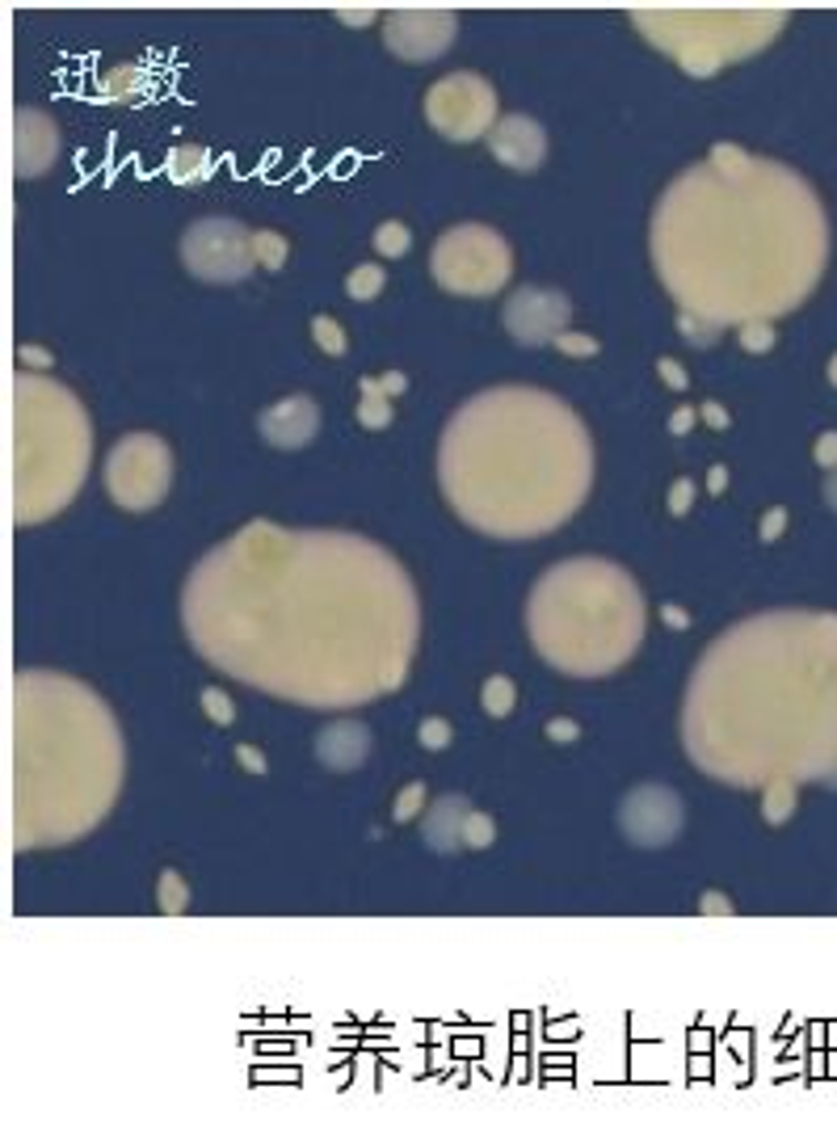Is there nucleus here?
Here are the masks:
<instances>
[{"instance_id": "nucleus-49", "label": "nucleus", "mask_w": 837, "mask_h": 1140, "mask_svg": "<svg viewBox=\"0 0 837 1140\" xmlns=\"http://www.w3.org/2000/svg\"><path fill=\"white\" fill-rule=\"evenodd\" d=\"M728 485V476H724V467H712V493H720V488Z\"/></svg>"}, {"instance_id": "nucleus-10", "label": "nucleus", "mask_w": 837, "mask_h": 1140, "mask_svg": "<svg viewBox=\"0 0 837 1140\" xmlns=\"http://www.w3.org/2000/svg\"><path fill=\"white\" fill-rule=\"evenodd\" d=\"M173 485V455L156 434H126L105 459V493L131 514H147Z\"/></svg>"}, {"instance_id": "nucleus-17", "label": "nucleus", "mask_w": 837, "mask_h": 1140, "mask_svg": "<svg viewBox=\"0 0 837 1140\" xmlns=\"http://www.w3.org/2000/svg\"><path fill=\"white\" fill-rule=\"evenodd\" d=\"M320 429V408H316L312 396H282L273 401L270 408H261L257 417V434L273 446V450H299L308 446Z\"/></svg>"}, {"instance_id": "nucleus-21", "label": "nucleus", "mask_w": 837, "mask_h": 1140, "mask_svg": "<svg viewBox=\"0 0 837 1140\" xmlns=\"http://www.w3.org/2000/svg\"><path fill=\"white\" fill-rule=\"evenodd\" d=\"M210 169H215V165H210L207 148L186 144V148L168 152V177H173V182H182V186H198V182H207Z\"/></svg>"}, {"instance_id": "nucleus-31", "label": "nucleus", "mask_w": 837, "mask_h": 1140, "mask_svg": "<svg viewBox=\"0 0 837 1140\" xmlns=\"http://www.w3.org/2000/svg\"><path fill=\"white\" fill-rule=\"evenodd\" d=\"M161 909L165 913H186V884L177 871H165L161 875Z\"/></svg>"}, {"instance_id": "nucleus-26", "label": "nucleus", "mask_w": 837, "mask_h": 1140, "mask_svg": "<svg viewBox=\"0 0 837 1140\" xmlns=\"http://www.w3.org/2000/svg\"><path fill=\"white\" fill-rule=\"evenodd\" d=\"M252 249H257V266H261V270H282L287 257H291L287 240L278 232H257L252 236Z\"/></svg>"}, {"instance_id": "nucleus-52", "label": "nucleus", "mask_w": 837, "mask_h": 1140, "mask_svg": "<svg viewBox=\"0 0 837 1140\" xmlns=\"http://www.w3.org/2000/svg\"><path fill=\"white\" fill-rule=\"evenodd\" d=\"M829 380H834V383H837V359H834V362H829Z\"/></svg>"}, {"instance_id": "nucleus-19", "label": "nucleus", "mask_w": 837, "mask_h": 1140, "mask_svg": "<svg viewBox=\"0 0 837 1140\" xmlns=\"http://www.w3.org/2000/svg\"><path fill=\"white\" fill-rule=\"evenodd\" d=\"M366 749H371V733L358 719H337L316 737V758L329 770H354V766H362Z\"/></svg>"}, {"instance_id": "nucleus-37", "label": "nucleus", "mask_w": 837, "mask_h": 1140, "mask_svg": "<svg viewBox=\"0 0 837 1140\" xmlns=\"http://www.w3.org/2000/svg\"><path fill=\"white\" fill-rule=\"evenodd\" d=\"M691 506H694V485L691 480H678V485L670 488V509L682 518V514H691Z\"/></svg>"}, {"instance_id": "nucleus-22", "label": "nucleus", "mask_w": 837, "mask_h": 1140, "mask_svg": "<svg viewBox=\"0 0 837 1140\" xmlns=\"http://www.w3.org/2000/svg\"><path fill=\"white\" fill-rule=\"evenodd\" d=\"M97 89H102V97H110V102H131V97H140L147 89V72L140 64H118L105 72Z\"/></svg>"}, {"instance_id": "nucleus-50", "label": "nucleus", "mask_w": 837, "mask_h": 1140, "mask_svg": "<svg viewBox=\"0 0 837 1140\" xmlns=\"http://www.w3.org/2000/svg\"><path fill=\"white\" fill-rule=\"evenodd\" d=\"M778 527H783V514H771V518H766V539H771Z\"/></svg>"}, {"instance_id": "nucleus-47", "label": "nucleus", "mask_w": 837, "mask_h": 1140, "mask_svg": "<svg viewBox=\"0 0 837 1140\" xmlns=\"http://www.w3.org/2000/svg\"><path fill=\"white\" fill-rule=\"evenodd\" d=\"M240 761H245V766H257V770H266V761L257 758V754H252L249 745H240Z\"/></svg>"}, {"instance_id": "nucleus-43", "label": "nucleus", "mask_w": 837, "mask_h": 1140, "mask_svg": "<svg viewBox=\"0 0 837 1140\" xmlns=\"http://www.w3.org/2000/svg\"><path fill=\"white\" fill-rule=\"evenodd\" d=\"M703 417H707V425H715V429H724V425H728V413H724L715 401L703 404Z\"/></svg>"}, {"instance_id": "nucleus-11", "label": "nucleus", "mask_w": 837, "mask_h": 1140, "mask_svg": "<svg viewBox=\"0 0 837 1140\" xmlns=\"http://www.w3.org/2000/svg\"><path fill=\"white\" fill-rule=\"evenodd\" d=\"M252 236L245 224H236L228 215H210V219H198L189 224L186 236H182V261L194 278L203 282H240L257 270V249H252Z\"/></svg>"}, {"instance_id": "nucleus-7", "label": "nucleus", "mask_w": 837, "mask_h": 1140, "mask_svg": "<svg viewBox=\"0 0 837 1140\" xmlns=\"http://www.w3.org/2000/svg\"><path fill=\"white\" fill-rule=\"evenodd\" d=\"M93 429L63 383L18 371L9 380V518H55L89 476Z\"/></svg>"}, {"instance_id": "nucleus-5", "label": "nucleus", "mask_w": 837, "mask_h": 1140, "mask_svg": "<svg viewBox=\"0 0 837 1140\" xmlns=\"http://www.w3.org/2000/svg\"><path fill=\"white\" fill-rule=\"evenodd\" d=\"M123 787V733L102 698L63 674L9 686V842L63 846L89 833Z\"/></svg>"}, {"instance_id": "nucleus-8", "label": "nucleus", "mask_w": 837, "mask_h": 1140, "mask_svg": "<svg viewBox=\"0 0 837 1140\" xmlns=\"http://www.w3.org/2000/svg\"><path fill=\"white\" fill-rule=\"evenodd\" d=\"M631 22L644 39L670 51L691 76H712L733 60H745L787 25V13H750V9H661L636 13Z\"/></svg>"}, {"instance_id": "nucleus-51", "label": "nucleus", "mask_w": 837, "mask_h": 1140, "mask_svg": "<svg viewBox=\"0 0 837 1140\" xmlns=\"http://www.w3.org/2000/svg\"><path fill=\"white\" fill-rule=\"evenodd\" d=\"M665 619H670V623H673V628H686V619H682V614H678V611H673V607H665Z\"/></svg>"}, {"instance_id": "nucleus-48", "label": "nucleus", "mask_w": 837, "mask_h": 1140, "mask_svg": "<svg viewBox=\"0 0 837 1140\" xmlns=\"http://www.w3.org/2000/svg\"><path fill=\"white\" fill-rule=\"evenodd\" d=\"M341 22H350V25H366V22H375V13H341Z\"/></svg>"}, {"instance_id": "nucleus-45", "label": "nucleus", "mask_w": 837, "mask_h": 1140, "mask_svg": "<svg viewBox=\"0 0 837 1140\" xmlns=\"http://www.w3.org/2000/svg\"><path fill=\"white\" fill-rule=\"evenodd\" d=\"M817 459L820 464H834L837 459V434H825V443L817 446Z\"/></svg>"}, {"instance_id": "nucleus-29", "label": "nucleus", "mask_w": 837, "mask_h": 1140, "mask_svg": "<svg viewBox=\"0 0 837 1140\" xmlns=\"http://www.w3.org/2000/svg\"><path fill=\"white\" fill-rule=\"evenodd\" d=\"M762 804H766V821L778 825L792 817V808H796V787H766L762 791Z\"/></svg>"}, {"instance_id": "nucleus-6", "label": "nucleus", "mask_w": 837, "mask_h": 1140, "mask_svg": "<svg viewBox=\"0 0 837 1140\" xmlns=\"http://www.w3.org/2000/svg\"><path fill=\"white\" fill-rule=\"evenodd\" d=\"M535 653L560 674L602 677L628 665L644 640V598L628 569L572 556L535 581L526 598Z\"/></svg>"}, {"instance_id": "nucleus-30", "label": "nucleus", "mask_w": 837, "mask_h": 1140, "mask_svg": "<svg viewBox=\"0 0 837 1140\" xmlns=\"http://www.w3.org/2000/svg\"><path fill=\"white\" fill-rule=\"evenodd\" d=\"M493 817H484V812H467V821H463V846H472V850H484V846H493Z\"/></svg>"}, {"instance_id": "nucleus-16", "label": "nucleus", "mask_w": 837, "mask_h": 1140, "mask_svg": "<svg viewBox=\"0 0 837 1140\" xmlns=\"http://www.w3.org/2000/svg\"><path fill=\"white\" fill-rule=\"evenodd\" d=\"M60 156V127L42 110H13L9 118V160L18 177H39Z\"/></svg>"}, {"instance_id": "nucleus-2", "label": "nucleus", "mask_w": 837, "mask_h": 1140, "mask_svg": "<svg viewBox=\"0 0 837 1140\" xmlns=\"http://www.w3.org/2000/svg\"><path fill=\"white\" fill-rule=\"evenodd\" d=\"M652 261L686 317L712 329L771 324L796 312L825 274L829 219L796 169L715 144L661 194Z\"/></svg>"}, {"instance_id": "nucleus-27", "label": "nucleus", "mask_w": 837, "mask_h": 1140, "mask_svg": "<svg viewBox=\"0 0 837 1140\" xmlns=\"http://www.w3.org/2000/svg\"><path fill=\"white\" fill-rule=\"evenodd\" d=\"M375 249L383 257H404L413 249V232L400 224V219H388V224H379L375 232Z\"/></svg>"}, {"instance_id": "nucleus-23", "label": "nucleus", "mask_w": 837, "mask_h": 1140, "mask_svg": "<svg viewBox=\"0 0 837 1140\" xmlns=\"http://www.w3.org/2000/svg\"><path fill=\"white\" fill-rule=\"evenodd\" d=\"M358 422L366 429H388L392 425V396L379 380H362V401H358Z\"/></svg>"}, {"instance_id": "nucleus-39", "label": "nucleus", "mask_w": 837, "mask_h": 1140, "mask_svg": "<svg viewBox=\"0 0 837 1140\" xmlns=\"http://www.w3.org/2000/svg\"><path fill=\"white\" fill-rule=\"evenodd\" d=\"M657 371H661V380L670 383L673 392H682V387H686V371H682V362L678 359H661L657 362Z\"/></svg>"}, {"instance_id": "nucleus-44", "label": "nucleus", "mask_w": 837, "mask_h": 1140, "mask_svg": "<svg viewBox=\"0 0 837 1140\" xmlns=\"http://www.w3.org/2000/svg\"><path fill=\"white\" fill-rule=\"evenodd\" d=\"M691 425H694V408H678V413L670 417V429H673V434H686Z\"/></svg>"}, {"instance_id": "nucleus-1", "label": "nucleus", "mask_w": 837, "mask_h": 1140, "mask_svg": "<svg viewBox=\"0 0 837 1140\" xmlns=\"http://www.w3.org/2000/svg\"><path fill=\"white\" fill-rule=\"evenodd\" d=\"M182 623L215 670L303 707L392 695L421 635L417 590L392 551L266 518L194 564Z\"/></svg>"}, {"instance_id": "nucleus-25", "label": "nucleus", "mask_w": 837, "mask_h": 1140, "mask_svg": "<svg viewBox=\"0 0 837 1140\" xmlns=\"http://www.w3.org/2000/svg\"><path fill=\"white\" fill-rule=\"evenodd\" d=\"M383 282H388V274H383L379 266H358V270H350V278H345V291H350V299L366 303V299H375L379 291H383Z\"/></svg>"}, {"instance_id": "nucleus-38", "label": "nucleus", "mask_w": 837, "mask_h": 1140, "mask_svg": "<svg viewBox=\"0 0 837 1140\" xmlns=\"http://www.w3.org/2000/svg\"><path fill=\"white\" fill-rule=\"evenodd\" d=\"M678 329H682V333H691V341H694V345H707V341H712V333H715L712 324H703V320L686 317V312H682V317H678Z\"/></svg>"}, {"instance_id": "nucleus-9", "label": "nucleus", "mask_w": 837, "mask_h": 1140, "mask_svg": "<svg viewBox=\"0 0 837 1140\" xmlns=\"http://www.w3.org/2000/svg\"><path fill=\"white\" fill-rule=\"evenodd\" d=\"M430 270H434V282L451 296H497L505 282H509V270H514V253L502 240L497 228L488 224H455L434 240V253H430Z\"/></svg>"}, {"instance_id": "nucleus-33", "label": "nucleus", "mask_w": 837, "mask_h": 1140, "mask_svg": "<svg viewBox=\"0 0 837 1140\" xmlns=\"http://www.w3.org/2000/svg\"><path fill=\"white\" fill-rule=\"evenodd\" d=\"M417 737H421V745H425V749H446V745H451V737H455V733H451V724H446V719L430 716V719H425V724H421V733H417Z\"/></svg>"}, {"instance_id": "nucleus-24", "label": "nucleus", "mask_w": 837, "mask_h": 1140, "mask_svg": "<svg viewBox=\"0 0 837 1140\" xmlns=\"http://www.w3.org/2000/svg\"><path fill=\"white\" fill-rule=\"evenodd\" d=\"M480 703H484V712L488 716H509L514 712V703H518V691H514V682L505 674H497V677H488L484 682V691H480Z\"/></svg>"}, {"instance_id": "nucleus-46", "label": "nucleus", "mask_w": 837, "mask_h": 1140, "mask_svg": "<svg viewBox=\"0 0 837 1140\" xmlns=\"http://www.w3.org/2000/svg\"><path fill=\"white\" fill-rule=\"evenodd\" d=\"M18 359L21 362H39V366H51V354H42V350H21Z\"/></svg>"}, {"instance_id": "nucleus-28", "label": "nucleus", "mask_w": 837, "mask_h": 1140, "mask_svg": "<svg viewBox=\"0 0 837 1140\" xmlns=\"http://www.w3.org/2000/svg\"><path fill=\"white\" fill-rule=\"evenodd\" d=\"M312 338H316V345H320L324 354H333V359H341V354L350 350V341H345V329H341L333 317H316L312 320Z\"/></svg>"}, {"instance_id": "nucleus-14", "label": "nucleus", "mask_w": 837, "mask_h": 1140, "mask_svg": "<svg viewBox=\"0 0 837 1140\" xmlns=\"http://www.w3.org/2000/svg\"><path fill=\"white\" fill-rule=\"evenodd\" d=\"M459 18L446 9H400L383 18V43L396 51L400 60H434L455 43Z\"/></svg>"}, {"instance_id": "nucleus-18", "label": "nucleus", "mask_w": 837, "mask_h": 1140, "mask_svg": "<svg viewBox=\"0 0 837 1140\" xmlns=\"http://www.w3.org/2000/svg\"><path fill=\"white\" fill-rule=\"evenodd\" d=\"M488 152L514 173H535L547 156V131L530 114H505L488 131Z\"/></svg>"}, {"instance_id": "nucleus-42", "label": "nucleus", "mask_w": 837, "mask_h": 1140, "mask_svg": "<svg viewBox=\"0 0 837 1140\" xmlns=\"http://www.w3.org/2000/svg\"><path fill=\"white\" fill-rule=\"evenodd\" d=\"M699 905H703V913H733V905H728V897H715V892H707V897H703Z\"/></svg>"}, {"instance_id": "nucleus-15", "label": "nucleus", "mask_w": 837, "mask_h": 1140, "mask_svg": "<svg viewBox=\"0 0 837 1140\" xmlns=\"http://www.w3.org/2000/svg\"><path fill=\"white\" fill-rule=\"evenodd\" d=\"M686 821L682 812V800L673 796L670 787H636L623 808H619V825L636 846H665L678 838V829Z\"/></svg>"}, {"instance_id": "nucleus-36", "label": "nucleus", "mask_w": 837, "mask_h": 1140, "mask_svg": "<svg viewBox=\"0 0 837 1140\" xmlns=\"http://www.w3.org/2000/svg\"><path fill=\"white\" fill-rule=\"evenodd\" d=\"M556 350H565L572 359H581V354H598V341L586 338V333H565V338H556Z\"/></svg>"}, {"instance_id": "nucleus-20", "label": "nucleus", "mask_w": 837, "mask_h": 1140, "mask_svg": "<svg viewBox=\"0 0 837 1140\" xmlns=\"http://www.w3.org/2000/svg\"><path fill=\"white\" fill-rule=\"evenodd\" d=\"M467 800L463 796H442L430 812H425V842L434 846L438 854H451L463 846V821H467Z\"/></svg>"}, {"instance_id": "nucleus-3", "label": "nucleus", "mask_w": 837, "mask_h": 1140, "mask_svg": "<svg viewBox=\"0 0 837 1140\" xmlns=\"http://www.w3.org/2000/svg\"><path fill=\"white\" fill-rule=\"evenodd\" d=\"M682 745L712 779L745 791L837 775V614L766 611L699 656Z\"/></svg>"}, {"instance_id": "nucleus-34", "label": "nucleus", "mask_w": 837, "mask_h": 1140, "mask_svg": "<svg viewBox=\"0 0 837 1140\" xmlns=\"http://www.w3.org/2000/svg\"><path fill=\"white\" fill-rule=\"evenodd\" d=\"M741 345H745V350H771V324H766V320L741 324Z\"/></svg>"}, {"instance_id": "nucleus-35", "label": "nucleus", "mask_w": 837, "mask_h": 1140, "mask_svg": "<svg viewBox=\"0 0 837 1140\" xmlns=\"http://www.w3.org/2000/svg\"><path fill=\"white\" fill-rule=\"evenodd\" d=\"M203 707H207V716L210 719H219V724H231V698L224 695V691H203Z\"/></svg>"}, {"instance_id": "nucleus-32", "label": "nucleus", "mask_w": 837, "mask_h": 1140, "mask_svg": "<svg viewBox=\"0 0 837 1140\" xmlns=\"http://www.w3.org/2000/svg\"><path fill=\"white\" fill-rule=\"evenodd\" d=\"M421 808H425V787H421V783H409V787L400 791L396 812H392V817H396V821L404 825V821H413V817H417Z\"/></svg>"}, {"instance_id": "nucleus-4", "label": "nucleus", "mask_w": 837, "mask_h": 1140, "mask_svg": "<svg viewBox=\"0 0 837 1140\" xmlns=\"http://www.w3.org/2000/svg\"><path fill=\"white\" fill-rule=\"evenodd\" d=\"M438 485L467 527L493 539H535L568 522L589 497L593 443L560 396L488 387L446 425Z\"/></svg>"}, {"instance_id": "nucleus-13", "label": "nucleus", "mask_w": 837, "mask_h": 1140, "mask_svg": "<svg viewBox=\"0 0 837 1140\" xmlns=\"http://www.w3.org/2000/svg\"><path fill=\"white\" fill-rule=\"evenodd\" d=\"M502 320L509 338L523 345H547V341L556 345V338L568 333L572 303L565 291H551V287H518V296L505 303Z\"/></svg>"}, {"instance_id": "nucleus-12", "label": "nucleus", "mask_w": 837, "mask_h": 1140, "mask_svg": "<svg viewBox=\"0 0 837 1140\" xmlns=\"http://www.w3.org/2000/svg\"><path fill=\"white\" fill-rule=\"evenodd\" d=\"M425 118L455 144L480 139L497 127V89L476 72H451L425 89Z\"/></svg>"}, {"instance_id": "nucleus-40", "label": "nucleus", "mask_w": 837, "mask_h": 1140, "mask_svg": "<svg viewBox=\"0 0 837 1140\" xmlns=\"http://www.w3.org/2000/svg\"><path fill=\"white\" fill-rule=\"evenodd\" d=\"M379 383H383V392H388V396H400V392L409 387V383H404V375H396V371H383V375H379Z\"/></svg>"}, {"instance_id": "nucleus-41", "label": "nucleus", "mask_w": 837, "mask_h": 1140, "mask_svg": "<svg viewBox=\"0 0 837 1140\" xmlns=\"http://www.w3.org/2000/svg\"><path fill=\"white\" fill-rule=\"evenodd\" d=\"M547 737L572 740V737H577V724H572V719H556V724H547Z\"/></svg>"}]
</instances>
